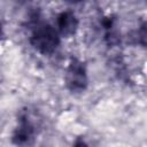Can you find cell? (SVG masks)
I'll list each match as a JSON object with an SVG mask.
<instances>
[{
  "label": "cell",
  "mask_w": 147,
  "mask_h": 147,
  "mask_svg": "<svg viewBox=\"0 0 147 147\" xmlns=\"http://www.w3.org/2000/svg\"><path fill=\"white\" fill-rule=\"evenodd\" d=\"M64 1H67L69 3H79V2H82L84 0H64Z\"/></svg>",
  "instance_id": "cell-6"
},
{
  "label": "cell",
  "mask_w": 147,
  "mask_h": 147,
  "mask_svg": "<svg viewBox=\"0 0 147 147\" xmlns=\"http://www.w3.org/2000/svg\"><path fill=\"white\" fill-rule=\"evenodd\" d=\"M60 37L61 34L55 26L47 23H37L30 36V44L40 54L49 55L59 47Z\"/></svg>",
  "instance_id": "cell-1"
},
{
  "label": "cell",
  "mask_w": 147,
  "mask_h": 147,
  "mask_svg": "<svg viewBox=\"0 0 147 147\" xmlns=\"http://www.w3.org/2000/svg\"><path fill=\"white\" fill-rule=\"evenodd\" d=\"M137 40L140 46L147 48V20L140 24L137 31Z\"/></svg>",
  "instance_id": "cell-5"
},
{
  "label": "cell",
  "mask_w": 147,
  "mask_h": 147,
  "mask_svg": "<svg viewBox=\"0 0 147 147\" xmlns=\"http://www.w3.org/2000/svg\"><path fill=\"white\" fill-rule=\"evenodd\" d=\"M144 1H145V2H147V0H144Z\"/></svg>",
  "instance_id": "cell-7"
},
{
  "label": "cell",
  "mask_w": 147,
  "mask_h": 147,
  "mask_svg": "<svg viewBox=\"0 0 147 147\" xmlns=\"http://www.w3.org/2000/svg\"><path fill=\"white\" fill-rule=\"evenodd\" d=\"M64 82L67 88L72 93H80L86 90L88 84L87 70L80 60L76 57L70 60L65 70Z\"/></svg>",
  "instance_id": "cell-3"
},
{
  "label": "cell",
  "mask_w": 147,
  "mask_h": 147,
  "mask_svg": "<svg viewBox=\"0 0 147 147\" xmlns=\"http://www.w3.org/2000/svg\"><path fill=\"white\" fill-rule=\"evenodd\" d=\"M39 125L40 121L32 111L23 110L18 117L17 126L13 132V142L20 146L31 145L34 140L36 134L38 133Z\"/></svg>",
  "instance_id": "cell-2"
},
{
  "label": "cell",
  "mask_w": 147,
  "mask_h": 147,
  "mask_svg": "<svg viewBox=\"0 0 147 147\" xmlns=\"http://www.w3.org/2000/svg\"><path fill=\"white\" fill-rule=\"evenodd\" d=\"M78 18L71 10H65L56 16L55 28L62 37H70L76 33L78 29Z\"/></svg>",
  "instance_id": "cell-4"
}]
</instances>
